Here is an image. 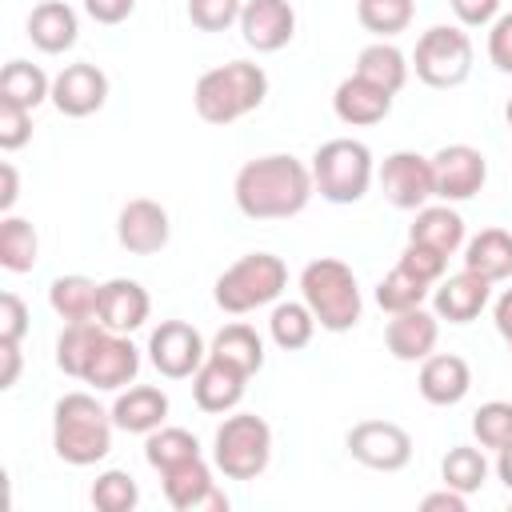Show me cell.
<instances>
[{
	"instance_id": "cell-1",
	"label": "cell",
	"mask_w": 512,
	"mask_h": 512,
	"mask_svg": "<svg viewBox=\"0 0 512 512\" xmlns=\"http://www.w3.org/2000/svg\"><path fill=\"white\" fill-rule=\"evenodd\" d=\"M312 192H316L312 168L304 160L288 156V152L256 156L232 180L236 208L248 220H288V216H300L308 208Z\"/></svg>"
},
{
	"instance_id": "cell-2",
	"label": "cell",
	"mask_w": 512,
	"mask_h": 512,
	"mask_svg": "<svg viewBox=\"0 0 512 512\" xmlns=\"http://www.w3.org/2000/svg\"><path fill=\"white\" fill-rule=\"evenodd\" d=\"M112 408H100L92 392H64L52 408V448L64 464L88 468L112 452Z\"/></svg>"
},
{
	"instance_id": "cell-3",
	"label": "cell",
	"mask_w": 512,
	"mask_h": 512,
	"mask_svg": "<svg viewBox=\"0 0 512 512\" xmlns=\"http://www.w3.org/2000/svg\"><path fill=\"white\" fill-rule=\"evenodd\" d=\"M264 96H268V76L252 60H228L220 68H208L192 88L196 116L216 128L236 124L240 116L256 112L264 104Z\"/></svg>"
},
{
	"instance_id": "cell-4",
	"label": "cell",
	"mask_w": 512,
	"mask_h": 512,
	"mask_svg": "<svg viewBox=\"0 0 512 512\" xmlns=\"http://www.w3.org/2000/svg\"><path fill=\"white\" fill-rule=\"evenodd\" d=\"M300 300L312 308V316L324 332H348L360 324V312H364L356 272L336 256H320V260L304 264Z\"/></svg>"
},
{
	"instance_id": "cell-5",
	"label": "cell",
	"mask_w": 512,
	"mask_h": 512,
	"mask_svg": "<svg viewBox=\"0 0 512 512\" xmlns=\"http://www.w3.org/2000/svg\"><path fill=\"white\" fill-rule=\"evenodd\" d=\"M284 288H288L284 260L272 256V252H248V256H240L236 264H228L216 276L212 300H216L220 312L244 316V312H256L264 304H276Z\"/></svg>"
},
{
	"instance_id": "cell-6",
	"label": "cell",
	"mask_w": 512,
	"mask_h": 512,
	"mask_svg": "<svg viewBox=\"0 0 512 512\" xmlns=\"http://www.w3.org/2000/svg\"><path fill=\"white\" fill-rule=\"evenodd\" d=\"M308 168H312L316 192L328 204H356V200H364V192L372 188V176H376V164H372L368 144L364 140H352V136L324 140L312 152V164Z\"/></svg>"
},
{
	"instance_id": "cell-7",
	"label": "cell",
	"mask_w": 512,
	"mask_h": 512,
	"mask_svg": "<svg viewBox=\"0 0 512 512\" xmlns=\"http://www.w3.org/2000/svg\"><path fill=\"white\" fill-rule=\"evenodd\" d=\"M272 460V428L256 412L224 416L212 436V464L228 480H256Z\"/></svg>"
},
{
	"instance_id": "cell-8",
	"label": "cell",
	"mask_w": 512,
	"mask_h": 512,
	"mask_svg": "<svg viewBox=\"0 0 512 512\" xmlns=\"http://www.w3.org/2000/svg\"><path fill=\"white\" fill-rule=\"evenodd\" d=\"M416 80L428 88H456L472 72V36L460 24H432L420 32L416 52H412Z\"/></svg>"
},
{
	"instance_id": "cell-9",
	"label": "cell",
	"mask_w": 512,
	"mask_h": 512,
	"mask_svg": "<svg viewBox=\"0 0 512 512\" xmlns=\"http://www.w3.org/2000/svg\"><path fill=\"white\" fill-rule=\"evenodd\" d=\"M344 448L356 464L372 472H400L412 460V436L392 420H360L348 428Z\"/></svg>"
},
{
	"instance_id": "cell-10",
	"label": "cell",
	"mask_w": 512,
	"mask_h": 512,
	"mask_svg": "<svg viewBox=\"0 0 512 512\" xmlns=\"http://www.w3.org/2000/svg\"><path fill=\"white\" fill-rule=\"evenodd\" d=\"M376 180H380L384 200H388L392 208H400V212H416V208H424V204L436 196L432 156H420V152H408V148L384 156Z\"/></svg>"
},
{
	"instance_id": "cell-11",
	"label": "cell",
	"mask_w": 512,
	"mask_h": 512,
	"mask_svg": "<svg viewBox=\"0 0 512 512\" xmlns=\"http://www.w3.org/2000/svg\"><path fill=\"white\" fill-rule=\"evenodd\" d=\"M148 360L168 380H188L208 360L204 336L184 320H160L148 336Z\"/></svg>"
},
{
	"instance_id": "cell-12",
	"label": "cell",
	"mask_w": 512,
	"mask_h": 512,
	"mask_svg": "<svg viewBox=\"0 0 512 512\" xmlns=\"http://www.w3.org/2000/svg\"><path fill=\"white\" fill-rule=\"evenodd\" d=\"M432 176H436V196L444 204H464L484 188L488 156L472 144H444L432 156Z\"/></svg>"
},
{
	"instance_id": "cell-13",
	"label": "cell",
	"mask_w": 512,
	"mask_h": 512,
	"mask_svg": "<svg viewBox=\"0 0 512 512\" xmlns=\"http://www.w3.org/2000/svg\"><path fill=\"white\" fill-rule=\"evenodd\" d=\"M160 480H164V500L176 512H228V496L216 488L212 468L204 464V456L160 472Z\"/></svg>"
},
{
	"instance_id": "cell-14",
	"label": "cell",
	"mask_w": 512,
	"mask_h": 512,
	"mask_svg": "<svg viewBox=\"0 0 512 512\" xmlns=\"http://www.w3.org/2000/svg\"><path fill=\"white\" fill-rule=\"evenodd\" d=\"M108 100V76L104 68L88 64V60H76V64H64L56 76H52V104L60 116H92L100 112Z\"/></svg>"
},
{
	"instance_id": "cell-15",
	"label": "cell",
	"mask_w": 512,
	"mask_h": 512,
	"mask_svg": "<svg viewBox=\"0 0 512 512\" xmlns=\"http://www.w3.org/2000/svg\"><path fill=\"white\" fill-rule=\"evenodd\" d=\"M168 236H172V220H168L164 204H156V200H148V196L128 200V204L120 208V216H116V240H120V248H128L132 256H152V252H160V248L168 244Z\"/></svg>"
},
{
	"instance_id": "cell-16",
	"label": "cell",
	"mask_w": 512,
	"mask_h": 512,
	"mask_svg": "<svg viewBox=\"0 0 512 512\" xmlns=\"http://www.w3.org/2000/svg\"><path fill=\"white\" fill-rule=\"evenodd\" d=\"M240 36L252 52H280L296 36V8L288 0H244Z\"/></svg>"
},
{
	"instance_id": "cell-17",
	"label": "cell",
	"mask_w": 512,
	"mask_h": 512,
	"mask_svg": "<svg viewBox=\"0 0 512 512\" xmlns=\"http://www.w3.org/2000/svg\"><path fill=\"white\" fill-rule=\"evenodd\" d=\"M488 296H492V280H484L472 268H460L456 276L436 280V288H432V312L440 320H448V324H472L488 308Z\"/></svg>"
},
{
	"instance_id": "cell-18",
	"label": "cell",
	"mask_w": 512,
	"mask_h": 512,
	"mask_svg": "<svg viewBox=\"0 0 512 512\" xmlns=\"http://www.w3.org/2000/svg\"><path fill=\"white\" fill-rule=\"evenodd\" d=\"M136 372H140V348L124 332H104V340L96 344L84 368V384H92L96 392H120L136 380Z\"/></svg>"
},
{
	"instance_id": "cell-19",
	"label": "cell",
	"mask_w": 512,
	"mask_h": 512,
	"mask_svg": "<svg viewBox=\"0 0 512 512\" xmlns=\"http://www.w3.org/2000/svg\"><path fill=\"white\" fill-rule=\"evenodd\" d=\"M436 340H440V316L428 312L424 304L408 308V312H396L384 328V344H388L392 360H400V364H416V360L432 356Z\"/></svg>"
},
{
	"instance_id": "cell-20",
	"label": "cell",
	"mask_w": 512,
	"mask_h": 512,
	"mask_svg": "<svg viewBox=\"0 0 512 512\" xmlns=\"http://www.w3.org/2000/svg\"><path fill=\"white\" fill-rule=\"evenodd\" d=\"M416 388H420V396H424L428 404L452 408V404H460V400L468 396V388H472V368H468V360L456 356V352H432V356L420 360Z\"/></svg>"
},
{
	"instance_id": "cell-21",
	"label": "cell",
	"mask_w": 512,
	"mask_h": 512,
	"mask_svg": "<svg viewBox=\"0 0 512 512\" xmlns=\"http://www.w3.org/2000/svg\"><path fill=\"white\" fill-rule=\"evenodd\" d=\"M332 112L340 124H352V128H372L380 124L388 112H392V92H384L380 84L364 80V76H344L332 92Z\"/></svg>"
},
{
	"instance_id": "cell-22",
	"label": "cell",
	"mask_w": 512,
	"mask_h": 512,
	"mask_svg": "<svg viewBox=\"0 0 512 512\" xmlns=\"http://www.w3.org/2000/svg\"><path fill=\"white\" fill-rule=\"evenodd\" d=\"M152 312V296L140 280H128V276H116V280H104L100 284V324L108 332H136Z\"/></svg>"
},
{
	"instance_id": "cell-23",
	"label": "cell",
	"mask_w": 512,
	"mask_h": 512,
	"mask_svg": "<svg viewBox=\"0 0 512 512\" xmlns=\"http://www.w3.org/2000/svg\"><path fill=\"white\" fill-rule=\"evenodd\" d=\"M244 388H248V372H240L216 356H208L192 376V400L200 412H212V416L232 412L244 400Z\"/></svg>"
},
{
	"instance_id": "cell-24",
	"label": "cell",
	"mask_w": 512,
	"mask_h": 512,
	"mask_svg": "<svg viewBox=\"0 0 512 512\" xmlns=\"http://www.w3.org/2000/svg\"><path fill=\"white\" fill-rule=\"evenodd\" d=\"M168 420V396L152 384H132L112 400V424L132 436H148Z\"/></svg>"
},
{
	"instance_id": "cell-25",
	"label": "cell",
	"mask_w": 512,
	"mask_h": 512,
	"mask_svg": "<svg viewBox=\"0 0 512 512\" xmlns=\"http://www.w3.org/2000/svg\"><path fill=\"white\" fill-rule=\"evenodd\" d=\"M28 40L40 48V52H48V56H56V52H68L72 44H76V36H80V20H76V8H68L64 0H44V4H36L32 12H28Z\"/></svg>"
},
{
	"instance_id": "cell-26",
	"label": "cell",
	"mask_w": 512,
	"mask_h": 512,
	"mask_svg": "<svg viewBox=\"0 0 512 512\" xmlns=\"http://www.w3.org/2000/svg\"><path fill=\"white\" fill-rule=\"evenodd\" d=\"M412 244H428L444 256H456L464 248V216L452 204H424L416 208V220L408 224Z\"/></svg>"
},
{
	"instance_id": "cell-27",
	"label": "cell",
	"mask_w": 512,
	"mask_h": 512,
	"mask_svg": "<svg viewBox=\"0 0 512 512\" xmlns=\"http://www.w3.org/2000/svg\"><path fill=\"white\" fill-rule=\"evenodd\" d=\"M464 268L480 272L492 284L512 280V232H504V228H480L464 244Z\"/></svg>"
},
{
	"instance_id": "cell-28",
	"label": "cell",
	"mask_w": 512,
	"mask_h": 512,
	"mask_svg": "<svg viewBox=\"0 0 512 512\" xmlns=\"http://www.w3.org/2000/svg\"><path fill=\"white\" fill-rule=\"evenodd\" d=\"M48 304L64 324H84L100 316V284L88 276H56L48 288Z\"/></svg>"
},
{
	"instance_id": "cell-29",
	"label": "cell",
	"mask_w": 512,
	"mask_h": 512,
	"mask_svg": "<svg viewBox=\"0 0 512 512\" xmlns=\"http://www.w3.org/2000/svg\"><path fill=\"white\" fill-rule=\"evenodd\" d=\"M208 356H216V360H224V364H232V368L256 376V372L264 368V340L256 336L252 324H224V328L212 336Z\"/></svg>"
},
{
	"instance_id": "cell-30",
	"label": "cell",
	"mask_w": 512,
	"mask_h": 512,
	"mask_svg": "<svg viewBox=\"0 0 512 512\" xmlns=\"http://www.w3.org/2000/svg\"><path fill=\"white\" fill-rule=\"evenodd\" d=\"M408 60H404V52L396 48V44H388V40H376V44H364L360 48V56H356V76H364V80H372V84H380L384 92H400L404 84H408Z\"/></svg>"
},
{
	"instance_id": "cell-31",
	"label": "cell",
	"mask_w": 512,
	"mask_h": 512,
	"mask_svg": "<svg viewBox=\"0 0 512 512\" xmlns=\"http://www.w3.org/2000/svg\"><path fill=\"white\" fill-rule=\"evenodd\" d=\"M0 100L36 112L44 100H52V80L44 76V68H36L28 60H8L0 68Z\"/></svg>"
},
{
	"instance_id": "cell-32",
	"label": "cell",
	"mask_w": 512,
	"mask_h": 512,
	"mask_svg": "<svg viewBox=\"0 0 512 512\" xmlns=\"http://www.w3.org/2000/svg\"><path fill=\"white\" fill-rule=\"evenodd\" d=\"M104 324L100 320H84V324H64V332L56 336V368L72 380H84V368L96 352V344L104 340Z\"/></svg>"
},
{
	"instance_id": "cell-33",
	"label": "cell",
	"mask_w": 512,
	"mask_h": 512,
	"mask_svg": "<svg viewBox=\"0 0 512 512\" xmlns=\"http://www.w3.org/2000/svg\"><path fill=\"white\" fill-rule=\"evenodd\" d=\"M316 328H320V324H316V316H312V308H308L304 300H284V304H276L272 316H268V336H272V344L284 348V352L308 348L312 336H316Z\"/></svg>"
},
{
	"instance_id": "cell-34",
	"label": "cell",
	"mask_w": 512,
	"mask_h": 512,
	"mask_svg": "<svg viewBox=\"0 0 512 512\" xmlns=\"http://www.w3.org/2000/svg\"><path fill=\"white\" fill-rule=\"evenodd\" d=\"M36 260H40V236H36L32 220L8 212L0 220V264L20 276V272H32Z\"/></svg>"
},
{
	"instance_id": "cell-35",
	"label": "cell",
	"mask_w": 512,
	"mask_h": 512,
	"mask_svg": "<svg viewBox=\"0 0 512 512\" xmlns=\"http://www.w3.org/2000/svg\"><path fill=\"white\" fill-rule=\"evenodd\" d=\"M200 456V440L188 432V428H168L160 424L156 432H148L144 440V460L156 468V472H168L184 460H196Z\"/></svg>"
},
{
	"instance_id": "cell-36",
	"label": "cell",
	"mask_w": 512,
	"mask_h": 512,
	"mask_svg": "<svg viewBox=\"0 0 512 512\" xmlns=\"http://www.w3.org/2000/svg\"><path fill=\"white\" fill-rule=\"evenodd\" d=\"M440 480L464 496L480 492L484 480H488V460H484V448H472V444H456L444 452L440 460Z\"/></svg>"
},
{
	"instance_id": "cell-37",
	"label": "cell",
	"mask_w": 512,
	"mask_h": 512,
	"mask_svg": "<svg viewBox=\"0 0 512 512\" xmlns=\"http://www.w3.org/2000/svg\"><path fill=\"white\" fill-rule=\"evenodd\" d=\"M412 16H416V0H356L360 28L380 36V40H392V36L408 32Z\"/></svg>"
},
{
	"instance_id": "cell-38",
	"label": "cell",
	"mask_w": 512,
	"mask_h": 512,
	"mask_svg": "<svg viewBox=\"0 0 512 512\" xmlns=\"http://www.w3.org/2000/svg\"><path fill=\"white\" fill-rule=\"evenodd\" d=\"M428 292H432V284H424L416 272H408L404 264H396V268L376 284V304H380L388 316H396V312L420 308V304L428 300Z\"/></svg>"
},
{
	"instance_id": "cell-39",
	"label": "cell",
	"mask_w": 512,
	"mask_h": 512,
	"mask_svg": "<svg viewBox=\"0 0 512 512\" xmlns=\"http://www.w3.org/2000/svg\"><path fill=\"white\" fill-rule=\"evenodd\" d=\"M92 504L100 512H132L140 504V484L132 480V472L124 468H108L96 476L92 484Z\"/></svg>"
},
{
	"instance_id": "cell-40",
	"label": "cell",
	"mask_w": 512,
	"mask_h": 512,
	"mask_svg": "<svg viewBox=\"0 0 512 512\" xmlns=\"http://www.w3.org/2000/svg\"><path fill=\"white\" fill-rule=\"evenodd\" d=\"M472 436L480 440V448H508L512 444V404L508 400H488L472 412Z\"/></svg>"
},
{
	"instance_id": "cell-41",
	"label": "cell",
	"mask_w": 512,
	"mask_h": 512,
	"mask_svg": "<svg viewBox=\"0 0 512 512\" xmlns=\"http://www.w3.org/2000/svg\"><path fill=\"white\" fill-rule=\"evenodd\" d=\"M244 0H188V20L200 32H224L232 24H240Z\"/></svg>"
},
{
	"instance_id": "cell-42",
	"label": "cell",
	"mask_w": 512,
	"mask_h": 512,
	"mask_svg": "<svg viewBox=\"0 0 512 512\" xmlns=\"http://www.w3.org/2000/svg\"><path fill=\"white\" fill-rule=\"evenodd\" d=\"M396 264H404L408 272H416L424 284H436V280H444L448 256H444V252H436V248H428V244H412V240H408Z\"/></svg>"
},
{
	"instance_id": "cell-43",
	"label": "cell",
	"mask_w": 512,
	"mask_h": 512,
	"mask_svg": "<svg viewBox=\"0 0 512 512\" xmlns=\"http://www.w3.org/2000/svg\"><path fill=\"white\" fill-rule=\"evenodd\" d=\"M28 140H32V112L20 108V104L0 100V148L4 152H16Z\"/></svg>"
},
{
	"instance_id": "cell-44",
	"label": "cell",
	"mask_w": 512,
	"mask_h": 512,
	"mask_svg": "<svg viewBox=\"0 0 512 512\" xmlns=\"http://www.w3.org/2000/svg\"><path fill=\"white\" fill-rule=\"evenodd\" d=\"M28 332V304L16 292H0V340L20 344Z\"/></svg>"
},
{
	"instance_id": "cell-45",
	"label": "cell",
	"mask_w": 512,
	"mask_h": 512,
	"mask_svg": "<svg viewBox=\"0 0 512 512\" xmlns=\"http://www.w3.org/2000/svg\"><path fill=\"white\" fill-rule=\"evenodd\" d=\"M488 60L496 64V72L512 76V12L488 24Z\"/></svg>"
},
{
	"instance_id": "cell-46",
	"label": "cell",
	"mask_w": 512,
	"mask_h": 512,
	"mask_svg": "<svg viewBox=\"0 0 512 512\" xmlns=\"http://www.w3.org/2000/svg\"><path fill=\"white\" fill-rule=\"evenodd\" d=\"M460 28H488L496 16H500V4L504 0H448Z\"/></svg>"
},
{
	"instance_id": "cell-47",
	"label": "cell",
	"mask_w": 512,
	"mask_h": 512,
	"mask_svg": "<svg viewBox=\"0 0 512 512\" xmlns=\"http://www.w3.org/2000/svg\"><path fill=\"white\" fill-rule=\"evenodd\" d=\"M84 12L96 24H124L136 12V0H84Z\"/></svg>"
},
{
	"instance_id": "cell-48",
	"label": "cell",
	"mask_w": 512,
	"mask_h": 512,
	"mask_svg": "<svg viewBox=\"0 0 512 512\" xmlns=\"http://www.w3.org/2000/svg\"><path fill=\"white\" fill-rule=\"evenodd\" d=\"M420 512H468V496L444 484L440 492H428V496L420 500Z\"/></svg>"
},
{
	"instance_id": "cell-49",
	"label": "cell",
	"mask_w": 512,
	"mask_h": 512,
	"mask_svg": "<svg viewBox=\"0 0 512 512\" xmlns=\"http://www.w3.org/2000/svg\"><path fill=\"white\" fill-rule=\"evenodd\" d=\"M16 200H20V176H16V164L4 160V164H0V212L8 216Z\"/></svg>"
},
{
	"instance_id": "cell-50",
	"label": "cell",
	"mask_w": 512,
	"mask_h": 512,
	"mask_svg": "<svg viewBox=\"0 0 512 512\" xmlns=\"http://www.w3.org/2000/svg\"><path fill=\"white\" fill-rule=\"evenodd\" d=\"M492 320H496V332L504 336V344H508V352H512V288H504V292L496 296Z\"/></svg>"
},
{
	"instance_id": "cell-51",
	"label": "cell",
	"mask_w": 512,
	"mask_h": 512,
	"mask_svg": "<svg viewBox=\"0 0 512 512\" xmlns=\"http://www.w3.org/2000/svg\"><path fill=\"white\" fill-rule=\"evenodd\" d=\"M0 360H4L0 388H12V384H16V376H20V344H4V340H0Z\"/></svg>"
},
{
	"instance_id": "cell-52",
	"label": "cell",
	"mask_w": 512,
	"mask_h": 512,
	"mask_svg": "<svg viewBox=\"0 0 512 512\" xmlns=\"http://www.w3.org/2000/svg\"><path fill=\"white\" fill-rule=\"evenodd\" d=\"M496 476H500V484L512 492V444L496 452Z\"/></svg>"
},
{
	"instance_id": "cell-53",
	"label": "cell",
	"mask_w": 512,
	"mask_h": 512,
	"mask_svg": "<svg viewBox=\"0 0 512 512\" xmlns=\"http://www.w3.org/2000/svg\"><path fill=\"white\" fill-rule=\"evenodd\" d=\"M504 120H508V128H512V96H508V104H504Z\"/></svg>"
}]
</instances>
